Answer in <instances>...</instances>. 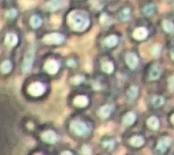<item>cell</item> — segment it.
I'll return each instance as SVG.
<instances>
[{"label":"cell","instance_id":"cell-1","mask_svg":"<svg viewBox=\"0 0 174 155\" xmlns=\"http://www.w3.org/2000/svg\"><path fill=\"white\" fill-rule=\"evenodd\" d=\"M68 21L71 27L75 31H83L89 25V19H88L87 14L80 10L72 12L69 15Z\"/></svg>","mask_w":174,"mask_h":155},{"label":"cell","instance_id":"cell-2","mask_svg":"<svg viewBox=\"0 0 174 155\" xmlns=\"http://www.w3.org/2000/svg\"><path fill=\"white\" fill-rule=\"evenodd\" d=\"M71 131L76 135L84 136L89 132V128L84 123L81 121H74L71 123Z\"/></svg>","mask_w":174,"mask_h":155},{"label":"cell","instance_id":"cell-3","mask_svg":"<svg viewBox=\"0 0 174 155\" xmlns=\"http://www.w3.org/2000/svg\"><path fill=\"white\" fill-rule=\"evenodd\" d=\"M33 60H34V49L30 48L26 51L25 59L22 65V71L24 73H27L31 69L33 65Z\"/></svg>","mask_w":174,"mask_h":155},{"label":"cell","instance_id":"cell-4","mask_svg":"<svg viewBox=\"0 0 174 155\" xmlns=\"http://www.w3.org/2000/svg\"><path fill=\"white\" fill-rule=\"evenodd\" d=\"M64 36L61 34L53 33L50 35H47L44 38V42L48 44H59L64 41Z\"/></svg>","mask_w":174,"mask_h":155},{"label":"cell","instance_id":"cell-5","mask_svg":"<svg viewBox=\"0 0 174 155\" xmlns=\"http://www.w3.org/2000/svg\"><path fill=\"white\" fill-rule=\"evenodd\" d=\"M28 92L33 96H40L44 92V86L41 83H34L29 86Z\"/></svg>","mask_w":174,"mask_h":155},{"label":"cell","instance_id":"cell-6","mask_svg":"<svg viewBox=\"0 0 174 155\" xmlns=\"http://www.w3.org/2000/svg\"><path fill=\"white\" fill-rule=\"evenodd\" d=\"M44 69L48 74H53L57 73L58 69H59V64H58L55 60H49L44 65Z\"/></svg>","mask_w":174,"mask_h":155},{"label":"cell","instance_id":"cell-7","mask_svg":"<svg viewBox=\"0 0 174 155\" xmlns=\"http://www.w3.org/2000/svg\"><path fill=\"white\" fill-rule=\"evenodd\" d=\"M138 57L135 54H128L126 56V63L128 65V66L131 68V69H134L136 68V66L138 65Z\"/></svg>","mask_w":174,"mask_h":155},{"label":"cell","instance_id":"cell-8","mask_svg":"<svg viewBox=\"0 0 174 155\" xmlns=\"http://www.w3.org/2000/svg\"><path fill=\"white\" fill-rule=\"evenodd\" d=\"M170 142H171V139H170L169 137H164V138H162V139L159 141V143H158V145H157V150H158L160 152H164V151L167 150V148L169 146Z\"/></svg>","mask_w":174,"mask_h":155},{"label":"cell","instance_id":"cell-9","mask_svg":"<svg viewBox=\"0 0 174 155\" xmlns=\"http://www.w3.org/2000/svg\"><path fill=\"white\" fill-rule=\"evenodd\" d=\"M56 134L53 131H47L42 134V140L48 143H54L56 141Z\"/></svg>","mask_w":174,"mask_h":155},{"label":"cell","instance_id":"cell-10","mask_svg":"<svg viewBox=\"0 0 174 155\" xmlns=\"http://www.w3.org/2000/svg\"><path fill=\"white\" fill-rule=\"evenodd\" d=\"M148 31L144 27H139L136 28L133 32V37L137 40H143L147 37Z\"/></svg>","mask_w":174,"mask_h":155},{"label":"cell","instance_id":"cell-11","mask_svg":"<svg viewBox=\"0 0 174 155\" xmlns=\"http://www.w3.org/2000/svg\"><path fill=\"white\" fill-rule=\"evenodd\" d=\"M17 35L13 34V33H9L6 35V39H5V44L6 45L9 46V47H13L17 44Z\"/></svg>","mask_w":174,"mask_h":155},{"label":"cell","instance_id":"cell-12","mask_svg":"<svg viewBox=\"0 0 174 155\" xmlns=\"http://www.w3.org/2000/svg\"><path fill=\"white\" fill-rule=\"evenodd\" d=\"M74 103L77 107H84L88 105V99H87L86 96L79 95V96H76L75 98Z\"/></svg>","mask_w":174,"mask_h":155},{"label":"cell","instance_id":"cell-13","mask_svg":"<svg viewBox=\"0 0 174 155\" xmlns=\"http://www.w3.org/2000/svg\"><path fill=\"white\" fill-rule=\"evenodd\" d=\"M160 75V68L158 65H154L151 66L150 70V79L151 80H156Z\"/></svg>","mask_w":174,"mask_h":155},{"label":"cell","instance_id":"cell-14","mask_svg":"<svg viewBox=\"0 0 174 155\" xmlns=\"http://www.w3.org/2000/svg\"><path fill=\"white\" fill-rule=\"evenodd\" d=\"M111 110H112V107L111 105H104L99 110V116L101 118L105 119V118L109 117V115L111 113Z\"/></svg>","mask_w":174,"mask_h":155},{"label":"cell","instance_id":"cell-15","mask_svg":"<svg viewBox=\"0 0 174 155\" xmlns=\"http://www.w3.org/2000/svg\"><path fill=\"white\" fill-rule=\"evenodd\" d=\"M61 6H62V0H51L46 5L48 10L50 11H54L59 8Z\"/></svg>","mask_w":174,"mask_h":155},{"label":"cell","instance_id":"cell-16","mask_svg":"<svg viewBox=\"0 0 174 155\" xmlns=\"http://www.w3.org/2000/svg\"><path fill=\"white\" fill-rule=\"evenodd\" d=\"M136 119V116L133 113H128L127 114H125V116L124 117V123L125 125H131L134 123Z\"/></svg>","mask_w":174,"mask_h":155},{"label":"cell","instance_id":"cell-17","mask_svg":"<svg viewBox=\"0 0 174 155\" xmlns=\"http://www.w3.org/2000/svg\"><path fill=\"white\" fill-rule=\"evenodd\" d=\"M138 94V88L136 86H132L127 92V98L129 101H133Z\"/></svg>","mask_w":174,"mask_h":155},{"label":"cell","instance_id":"cell-18","mask_svg":"<svg viewBox=\"0 0 174 155\" xmlns=\"http://www.w3.org/2000/svg\"><path fill=\"white\" fill-rule=\"evenodd\" d=\"M144 141H143V138L141 137V136H134L133 137L131 140H130V143L133 145V146H135V147H140L143 144Z\"/></svg>","mask_w":174,"mask_h":155},{"label":"cell","instance_id":"cell-19","mask_svg":"<svg viewBox=\"0 0 174 155\" xmlns=\"http://www.w3.org/2000/svg\"><path fill=\"white\" fill-rule=\"evenodd\" d=\"M147 124H148V126H149L151 130H156V129H158V127H159V120H158L156 117L152 116V117L149 118V120H148V122H147Z\"/></svg>","mask_w":174,"mask_h":155},{"label":"cell","instance_id":"cell-20","mask_svg":"<svg viewBox=\"0 0 174 155\" xmlns=\"http://www.w3.org/2000/svg\"><path fill=\"white\" fill-rule=\"evenodd\" d=\"M117 42H118V38L116 35H110L105 39V44L109 47L114 46L116 44H117Z\"/></svg>","mask_w":174,"mask_h":155},{"label":"cell","instance_id":"cell-21","mask_svg":"<svg viewBox=\"0 0 174 155\" xmlns=\"http://www.w3.org/2000/svg\"><path fill=\"white\" fill-rule=\"evenodd\" d=\"M102 71H104L105 73L111 74V73L113 71V65H112L111 62H109V61L103 62V63L102 64Z\"/></svg>","mask_w":174,"mask_h":155},{"label":"cell","instance_id":"cell-22","mask_svg":"<svg viewBox=\"0 0 174 155\" xmlns=\"http://www.w3.org/2000/svg\"><path fill=\"white\" fill-rule=\"evenodd\" d=\"M11 69H12V64L10 63V61L6 60V61H4L2 63V65H1V71H2V73L8 74V73H9L11 71Z\"/></svg>","mask_w":174,"mask_h":155},{"label":"cell","instance_id":"cell-23","mask_svg":"<svg viewBox=\"0 0 174 155\" xmlns=\"http://www.w3.org/2000/svg\"><path fill=\"white\" fill-rule=\"evenodd\" d=\"M163 29L168 33H174V26L173 24L169 20H164L162 23Z\"/></svg>","mask_w":174,"mask_h":155},{"label":"cell","instance_id":"cell-24","mask_svg":"<svg viewBox=\"0 0 174 155\" xmlns=\"http://www.w3.org/2000/svg\"><path fill=\"white\" fill-rule=\"evenodd\" d=\"M151 102H152L153 106H155V107H160V106H161L163 103H164V99H163V97H161V96L156 95V96H154V97L152 98Z\"/></svg>","mask_w":174,"mask_h":155},{"label":"cell","instance_id":"cell-25","mask_svg":"<svg viewBox=\"0 0 174 155\" xmlns=\"http://www.w3.org/2000/svg\"><path fill=\"white\" fill-rule=\"evenodd\" d=\"M30 23H31V26L34 27V28H37L41 26L42 24V20L39 17L37 16H34L31 17V20H30Z\"/></svg>","mask_w":174,"mask_h":155},{"label":"cell","instance_id":"cell-26","mask_svg":"<svg viewBox=\"0 0 174 155\" xmlns=\"http://www.w3.org/2000/svg\"><path fill=\"white\" fill-rule=\"evenodd\" d=\"M160 51H161V45L159 44H155L152 47V49H151V55H152V56L158 57L160 56Z\"/></svg>","mask_w":174,"mask_h":155},{"label":"cell","instance_id":"cell-27","mask_svg":"<svg viewBox=\"0 0 174 155\" xmlns=\"http://www.w3.org/2000/svg\"><path fill=\"white\" fill-rule=\"evenodd\" d=\"M130 15H131L130 9L125 8V9H124V10L120 13V18H121V20H123V21H127V20L130 18Z\"/></svg>","mask_w":174,"mask_h":155},{"label":"cell","instance_id":"cell-28","mask_svg":"<svg viewBox=\"0 0 174 155\" xmlns=\"http://www.w3.org/2000/svg\"><path fill=\"white\" fill-rule=\"evenodd\" d=\"M84 81V77L82 75H75V77H73L71 79V83L74 84H80Z\"/></svg>","mask_w":174,"mask_h":155},{"label":"cell","instance_id":"cell-29","mask_svg":"<svg viewBox=\"0 0 174 155\" xmlns=\"http://www.w3.org/2000/svg\"><path fill=\"white\" fill-rule=\"evenodd\" d=\"M153 12H154V6L153 5H147L143 8V13L146 16H151Z\"/></svg>","mask_w":174,"mask_h":155},{"label":"cell","instance_id":"cell-30","mask_svg":"<svg viewBox=\"0 0 174 155\" xmlns=\"http://www.w3.org/2000/svg\"><path fill=\"white\" fill-rule=\"evenodd\" d=\"M17 14V10H16V9H10V10H8V11L6 13V16H7V17L12 19V18L16 17Z\"/></svg>","mask_w":174,"mask_h":155},{"label":"cell","instance_id":"cell-31","mask_svg":"<svg viewBox=\"0 0 174 155\" xmlns=\"http://www.w3.org/2000/svg\"><path fill=\"white\" fill-rule=\"evenodd\" d=\"M113 145H114V143H113V141H104L103 142V146H104V148H106L107 150H112V148H113Z\"/></svg>","mask_w":174,"mask_h":155},{"label":"cell","instance_id":"cell-32","mask_svg":"<svg viewBox=\"0 0 174 155\" xmlns=\"http://www.w3.org/2000/svg\"><path fill=\"white\" fill-rule=\"evenodd\" d=\"M82 152L85 155H90V154H92V150L89 146L84 145L83 148H82Z\"/></svg>","mask_w":174,"mask_h":155},{"label":"cell","instance_id":"cell-33","mask_svg":"<svg viewBox=\"0 0 174 155\" xmlns=\"http://www.w3.org/2000/svg\"><path fill=\"white\" fill-rule=\"evenodd\" d=\"M169 87L171 90L174 89V75L171 76V77L169 79Z\"/></svg>","mask_w":174,"mask_h":155},{"label":"cell","instance_id":"cell-34","mask_svg":"<svg viewBox=\"0 0 174 155\" xmlns=\"http://www.w3.org/2000/svg\"><path fill=\"white\" fill-rule=\"evenodd\" d=\"M100 21H101V23H102V24L106 25V21H108V17H107V16H106V15H102V16L101 17Z\"/></svg>","mask_w":174,"mask_h":155},{"label":"cell","instance_id":"cell-35","mask_svg":"<svg viewBox=\"0 0 174 155\" xmlns=\"http://www.w3.org/2000/svg\"><path fill=\"white\" fill-rule=\"evenodd\" d=\"M67 64H68V65H71V66L75 65V62H74L73 60H69V61L67 62Z\"/></svg>","mask_w":174,"mask_h":155},{"label":"cell","instance_id":"cell-36","mask_svg":"<svg viewBox=\"0 0 174 155\" xmlns=\"http://www.w3.org/2000/svg\"><path fill=\"white\" fill-rule=\"evenodd\" d=\"M62 154H70V155H71V154H72V152H70V151H63V152H62Z\"/></svg>","mask_w":174,"mask_h":155},{"label":"cell","instance_id":"cell-37","mask_svg":"<svg viewBox=\"0 0 174 155\" xmlns=\"http://www.w3.org/2000/svg\"><path fill=\"white\" fill-rule=\"evenodd\" d=\"M171 58L174 60V50H172V51H171Z\"/></svg>","mask_w":174,"mask_h":155},{"label":"cell","instance_id":"cell-38","mask_svg":"<svg viewBox=\"0 0 174 155\" xmlns=\"http://www.w3.org/2000/svg\"><path fill=\"white\" fill-rule=\"evenodd\" d=\"M171 123L174 124V114H172V116H171Z\"/></svg>","mask_w":174,"mask_h":155}]
</instances>
